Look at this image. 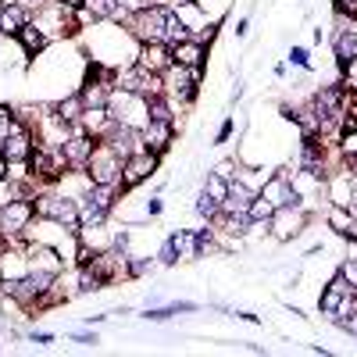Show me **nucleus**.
Wrapping results in <instances>:
<instances>
[{"instance_id":"obj_1","label":"nucleus","mask_w":357,"mask_h":357,"mask_svg":"<svg viewBox=\"0 0 357 357\" xmlns=\"http://www.w3.org/2000/svg\"><path fill=\"white\" fill-rule=\"evenodd\" d=\"M122 165H126V158L100 139L93 146V154H89V161H86V172L100 186H122Z\"/></svg>"},{"instance_id":"obj_2","label":"nucleus","mask_w":357,"mask_h":357,"mask_svg":"<svg viewBox=\"0 0 357 357\" xmlns=\"http://www.w3.org/2000/svg\"><path fill=\"white\" fill-rule=\"evenodd\" d=\"M36 200V215L40 218H50L57 225H79V200L72 197H61V193H43V197H33Z\"/></svg>"},{"instance_id":"obj_3","label":"nucleus","mask_w":357,"mask_h":357,"mask_svg":"<svg viewBox=\"0 0 357 357\" xmlns=\"http://www.w3.org/2000/svg\"><path fill=\"white\" fill-rule=\"evenodd\" d=\"M36 215V200H29V197H18L11 204L0 207V232L4 236H22L29 229V222H33Z\"/></svg>"},{"instance_id":"obj_4","label":"nucleus","mask_w":357,"mask_h":357,"mask_svg":"<svg viewBox=\"0 0 357 357\" xmlns=\"http://www.w3.org/2000/svg\"><path fill=\"white\" fill-rule=\"evenodd\" d=\"M154 168H158V154H151V151H136L132 158H126V165H122V190H132L136 183H143Z\"/></svg>"},{"instance_id":"obj_5","label":"nucleus","mask_w":357,"mask_h":357,"mask_svg":"<svg viewBox=\"0 0 357 357\" xmlns=\"http://www.w3.org/2000/svg\"><path fill=\"white\" fill-rule=\"evenodd\" d=\"M136 65H139L143 72H158V75H165V72L172 68V47H168V43H143Z\"/></svg>"},{"instance_id":"obj_6","label":"nucleus","mask_w":357,"mask_h":357,"mask_svg":"<svg viewBox=\"0 0 357 357\" xmlns=\"http://www.w3.org/2000/svg\"><path fill=\"white\" fill-rule=\"evenodd\" d=\"M347 296H354V286H347V275L340 272L329 286H325V293L318 296V307H321V314H340V307H343Z\"/></svg>"},{"instance_id":"obj_7","label":"nucleus","mask_w":357,"mask_h":357,"mask_svg":"<svg viewBox=\"0 0 357 357\" xmlns=\"http://www.w3.org/2000/svg\"><path fill=\"white\" fill-rule=\"evenodd\" d=\"M93 139H89V132H75V136H68L65 143H61V151H65V161L68 165H75V168H86V161H89V154H93Z\"/></svg>"},{"instance_id":"obj_8","label":"nucleus","mask_w":357,"mask_h":357,"mask_svg":"<svg viewBox=\"0 0 357 357\" xmlns=\"http://www.w3.org/2000/svg\"><path fill=\"white\" fill-rule=\"evenodd\" d=\"M261 197H268L275 207H289V204L301 200V197H296V186H293L289 175H275L272 183H264V193H261Z\"/></svg>"},{"instance_id":"obj_9","label":"nucleus","mask_w":357,"mask_h":357,"mask_svg":"<svg viewBox=\"0 0 357 357\" xmlns=\"http://www.w3.org/2000/svg\"><path fill=\"white\" fill-rule=\"evenodd\" d=\"M172 65H183V68H200L204 65V43L200 40H183L172 47Z\"/></svg>"},{"instance_id":"obj_10","label":"nucleus","mask_w":357,"mask_h":357,"mask_svg":"<svg viewBox=\"0 0 357 357\" xmlns=\"http://www.w3.org/2000/svg\"><path fill=\"white\" fill-rule=\"evenodd\" d=\"M168 143H172V122H146V129H143V151L161 154Z\"/></svg>"},{"instance_id":"obj_11","label":"nucleus","mask_w":357,"mask_h":357,"mask_svg":"<svg viewBox=\"0 0 357 357\" xmlns=\"http://www.w3.org/2000/svg\"><path fill=\"white\" fill-rule=\"evenodd\" d=\"M272 225H275V232L282 236V240H289V236H296V232L304 229V215L293 211V204H289V207H275Z\"/></svg>"},{"instance_id":"obj_12","label":"nucleus","mask_w":357,"mask_h":357,"mask_svg":"<svg viewBox=\"0 0 357 357\" xmlns=\"http://www.w3.org/2000/svg\"><path fill=\"white\" fill-rule=\"evenodd\" d=\"M29 25V8L25 4H8L0 8V33H22V29Z\"/></svg>"},{"instance_id":"obj_13","label":"nucleus","mask_w":357,"mask_h":357,"mask_svg":"<svg viewBox=\"0 0 357 357\" xmlns=\"http://www.w3.org/2000/svg\"><path fill=\"white\" fill-rule=\"evenodd\" d=\"M29 154H33V136L25 129H15L4 143V158L8 161H29Z\"/></svg>"},{"instance_id":"obj_14","label":"nucleus","mask_w":357,"mask_h":357,"mask_svg":"<svg viewBox=\"0 0 357 357\" xmlns=\"http://www.w3.org/2000/svg\"><path fill=\"white\" fill-rule=\"evenodd\" d=\"M250 200H254V193L243 183H229V197L222 200V207H225L229 215H247L250 211Z\"/></svg>"},{"instance_id":"obj_15","label":"nucleus","mask_w":357,"mask_h":357,"mask_svg":"<svg viewBox=\"0 0 357 357\" xmlns=\"http://www.w3.org/2000/svg\"><path fill=\"white\" fill-rule=\"evenodd\" d=\"M29 268H43V272H57L61 268V261H57V254L43 243H33L29 247Z\"/></svg>"},{"instance_id":"obj_16","label":"nucleus","mask_w":357,"mask_h":357,"mask_svg":"<svg viewBox=\"0 0 357 357\" xmlns=\"http://www.w3.org/2000/svg\"><path fill=\"white\" fill-rule=\"evenodd\" d=\"M336 57H340L343 68L357 61V33H354V29H343V33L336 36Z\"/></svg>"},{"instance_id":"obj_17","label":"nucleus","mask_w":357,"mask_h":357,"mask_svg":"<svg viewBox=\"0 0 357 357\" xmlns=\"http://www.w3.org/2000/svg\"><path fill=\"white\" fill-rule=\"evenodd\" d=\"M329 225H333L336 232L354 236V240H357V218H354V215H347V207H343V204H336L333 211H329Z\"/></svg>"},{"instance_id":"obj_18","label":"nucleus","mask_w":357,"mask_h":357,"mask_svg":"<svg viewBox=\"0 0 357 357\" xmlns=\"http://www.w3.org/2000/svg\"><path fill=\"white\" fill-rule=\"evenodd\" d=\"M82 111H86V104H82V97H79V93H75V97H68V100H61V104H57V118H61L65 126L79 122V118H82Z\"/></svg>"},{"instance_id":"obj_19","label":"nucleus","mask_w":357,"mask_h":357,"mask_svg":"<svg viewBox=\"0 0 357 357\" xmlns=\"http://www.w3.org/2000/svg\"><path fill=\"white\" fill-rule=\"evenodd\" d=\"M18 40H22V47H25L29 54H40V50L47 47V36L40 33V25H25L22 33H18Z\"/></svg>"},{"instance_id":"obj_20","label":"nucleus","mask_w":357,"mask_h":357,"mask_svg":"<svg viewBox=\"0 0 357 357\" xmlns=\"http://www.w3.org/2000/svg\"><path fill=\"white\" fill-rule=\"evenodd\" d=\"M247 215H250V222H272V215H275V204L268 200V197H254Z\"/></svg>"},{"instance_id":"obj_21","label":"nucleus","mask_w":357,"mask_h":357,"mask_svg":"<svg viewBox=\"0 0 357 357\" xmlns=\"http://www.w3.org/2000/svg\"><path fill=\"white\" fill-rule=\"evenodd\" d=\"M183 243H186V236H183V232H172L168 240H165V247H161V261H165V264H175L178 254H183Z\"/></svg>"},{"instance_id":"obj_22","label":"nucleus","mask_w":357,"mask_h":357,"mask_svg":"<svg viewBox=\"0 0 357 357\" xmlns=\"http://www.w3.org/2000/svg\"><path fill=\"white\" fill-rule=\"evenodd\" d=\"M183 311H197V304H190V301H178V304H168V307H154V311H146L143 318H151V321H165V318H172V314H183Z\"/></svg>"},{"instance_id":"obj_23","label":"nucleus","mask_w":357,"mask_h":357,"mask_svg":"<svg viewBox=\"0 0 357 357\" xmlns=\"http://www.w3.org/2000/svg\"><path fill=\"white\" fill-rule=\"evenodd\" d=\"M82 8L93 18H111V15H118V0H86Z\"/></svg>"},{"instance_id":"obj_24","label":"nucleus","mask_w":357,"mask_h":357,"mask_svg":"<svg viewBox=\"0 0 357 357\" xmlns=\"http://www.w3.org/2000/svg\"><path fill=\"white\" fill-rule=\"evenodd\" d=\"M218 211H222V204L204 190V193H200V200H197V215H204V218H218Z\"/></svg>"},{"instance_id":"obj_25","label":"nucleus","mask_w":357,"mask_h":357,"mask_svg":"<svg viewBox=\"0 0 357 357\" xmlns=\"http://www.w3.org/2000/svg\"><path fill=\"white\" fill-rule=\"evenodd\" d=\"M146 107H151V122H172V111H168V100L165 97H151V100H146Z\"/></svg>"},{"instance_id":"obj_26","label":"nucleus","mask_w":357,"mask_h":357,"mask_svg":"<svg viewBox=\"0 0 357 357\" xmlns=\"http://www.w3.org/2000/svg\"><path fill=\"white\" fill-rule=\"evenodd\" d=\"M204 190H207V193H211V197H215L218 204H222V200L229 197V183H225V178H222V175H211V178H207V186H204Z\"/></svg>"},{"instance_id":"obj_27","label":"nucleus","mask_w":357,"mask_h":357,"mask_svg":"<svg viewBox=\"0 0 357 357\" xmlns=\"http://www.w3.org/2000/svg\"><path fill=\"white\" fill-rule=\"evenodd\" d=\"M207 247H211V232L200 229V232H197V240H193V257H204Z\"/></svg>"},{"instance_id":"obj_28","label":"nucleus","mask_w":357,"mask_h":357,"mask_svg":"<svg viewBox=\"0 0 357 357\" xmlns=\"http://www.w3.org/2000/svg\"><path fill=\"white\" fill-rule=\"evenodd\" d=\"M336 11H340V15L357 18V0H336Z\"/></svg>"},{"instance_id":"obj_29","label":"nucleus","mask_w":357,"mask_h":357,"mask_svg":"<svg viewBox=\"0 0 357 357\" xmlns=\"http://www.w3.org/2000/svg\"><path fill=\"white\" fill-rule=\"evenodd\" d=\"M289 61L301 65V68H307V50H304V47H293V50H289Z\"/></svg>"},{"instance_id":"obj_30","label":"nucleus","mask_w":357,"mask_h":357,"mask_svg":"<svg viewBox=\"0 0 357 357\" xmlns=\"http://www.w3.org/2000/svg\"><path fill=\"white\" fill-rule=\"evenodd\" d=\"M229 136H232V122H225V126H222V129H218V143H225V139H229Z\"/></svg>"},{"instance_id":"obj_31","label":"nucleus","mask_w":357,"mask_h":357,"mask_svg":"<svg viewBox=\"0 0 357 357\" xmlns=\"http://www.w3.org/2000/svg\"><path fill=\"white\" fill-rule=\"evenodd\" d=\"M215 175H222V178H229L232 175V161H225V165H218V172Z\"/></svg>"},{"instance_id":"obj_32","label":"nucleus","mask_w":357,"mask_h":357,"mask_svg":"<svg viewBox=\"0 0 357 357\" xmlns=\"http://www.w3.org/2000/svg\"><path fill=\"white\" fill-rule=\"evenodd\" d=\"M50 340H54L50 333H33V343H50Z\"/></svg>"},{"instance_id":"obj_33","label":"nucleus","mask_w":357,"mask_h":357,"mask_svg":"<svg viewBox=\"0 0 357 357\" xmlns=\"http://www.w3.org/2000/svg\"><path fill=\"white\" fill-rule=\"evenodd\" d=\"M8 165H11V161L4 158V151H0V178H4V175H8Z\"/></svg>"},{"instance_id":"obj_34","label":"nucleus","mask_w":357,"mask_h":357,"mask_svg":"<svg viewBox=\"0 0 357 357\" xmlns=\"http://www.w3.org/2000/svg\"><path fill=\"white\" fill-rule=\"evenodd\" d=\"M57 4H65V8H82L86 0H57Z\"/></svg>"}]
</instances>
